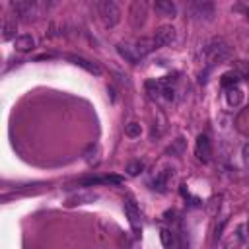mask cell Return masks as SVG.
I'll use <instances>...</instances> for the list:
<instances>
[{
  "instance_id": "cb8c5ba5",
  "label": "cell",
  "mask_w": 249,
  "mask_h": 249,
  "mask_svg": "<svg viewBox=\"0 0 249 249\" xmlns=\"http://www.w3.org/2000/svg\"><path fill=\"white\" fill-rule=\"evenodd\" d=\"M241 156H243V163H245V165H249V142L243 146V150H241Z\"/></svg>"
},
{
  "instance_id": "ac0fdd59",
  "label": "cell",
  "mask_w": 249,
  "mask_h": 249,
  "mask_svg": "<svg viewBox=\"0 0 249 249\" xmlns=\"http://www.w3.org/2000/svg\"><path fill=\"white\" fill-rule=\"evenodd\" d=\"M97 200V195L95 193H76L68 198V206H76V204H88V202H93Z\"/></svg>"
},
{
  "instance_id": "d4e9b609",
  "label": "cell",
  "mask_w": 249,
  "mask_h": 249,
  "mask_svg": "<svg viewBox=\"0 0 249 249\" xmlns=\"http://www.w3.org/2000/svg\"><path fill=\"white\" fill-rule=\"evenodd\" d=\"M245 14H247V18H249V8H247V10H245Z\"/></svg>"
},
{
  "instance_id": "ffe728a7",
  "label": "cell",
  "mask_w": 249,
  "mask_h": 249,
  "mask_svg": "<svg viewBox=\"0 0 249 249\" xmlns=\"http://www.w3.org/2000/svg\"><path fill=\"white\" fill-rule=\"evenodd\" d=\"M233 70L239 74V78H249V62L247 60H235Z\"/></svg>"
},
{
  "instance_id": "30bf717a",
  "label": "cell",
  "mask_w": 249,
  "mask_h": 249,
  "mask_svg": "<svg viewBox=\"0 0 249 249\" xmlns=\"http://www.w3.org/2000/svg\"><path fill=\"white\" fill-rule=\"evenodd\" d=\"M68 60H72L76 66L84 68L86 72H89V74H93V76H101V74H103V68H101L97 62H91V60H88V58H84V56H68Z\"/></svg>"
},
{
  "instance_id": "2e32d148",
  "label": "cell",
  "mask_w": 249,
  "mask_h": 249,
  "mask_svg": "<svg viewBox=\"0 0 249 249\" xmlns=\"http://www.w3.org/2000/svg\"><path fill=\"white\" fill-rule=\"evenodd\" d=\"M16 29H18V21H16V18L6 16V18H4V27H2V39H4V41L16 39Z\"/></svg>"
},
{
  "instance_id": "52a82bcc",
  "label": "cell",
  "mask_w": 249,
  "mask_h": 249,
  "mask_svg": "<svg viewBox=\"0 0 249 249\" xmlns=\"http://www.w3.org/2000/svg\"><path fill=\"white\" fill-rule=\"evenodd\" d=\"M123 206H124V214H126V218H128L132 230H134V231H140V230H142V224H140V210H138L136 202L132 200V196H126Z\"/></svg>"
},
{
  "instance_id": "7c38bea8",
  "label": "cell",
  "mask_w": 249,
  "mask_h": 249,
  "mask_svg": "<svg viewBox=\"0 0 249 249\" xmlns=\"http://www.w3.org/2000/svg\"><path fill=\"white\" fill-rule=\"evenodd\" d=\"M226 101L230 107H239L243 101V89L239 88V84H233L230 88H226Z\"/></svg>"
},
{
  "instance_id": "5bb4252c",
  "label": "cell",
  "mask_w": 249,
  "mask_h": 249,
  "mask_svg": "<svg viewBox=\"0 0 249 249\" xmlns=\"http://www.w3.org/2000/svg\"><path fill=\"white\" fill-rule=\"evenodd\" d=\"M14 47H16V51H19V53H27V51H31V49L35 47V39H33L29 33L18 35V37L14 39Z\"/></svg>"
},
{
  "instance_id": "9a60e30c",
  "label": "cell",
  "mask_w": 249,
  "mask_h": 249,
  "mask_svg": "<svg viewBox=\"0 0 249 249\" xmlns=\"http://www.w3.org/2000/svg\"><path fill=\"white\" fill-rule=\"evenodd\" d=\"M99 183H115V185H119V183H123V179L117 177V175H107V177H84V179H80V185H86V187H89V185H99Z\"/></svg>"
},
{
  "instance_id": "4fadbf2b",
  "label": "cell",
  "mask_w": 249,
  "mask_h": 249,
  "mask_svg": "<svg viewBox=\"0 0 249 249\" xmlns=\"http://www.w3.org/2000/svg\"><path fill=\"white\" fill-rule=\"evenodd\" d=\"M134 45H136V49H138V53H140L142 58H144L146 54H150L152 51L158 49V43H156L154 37H140V39L134 41Z\"/></svg>"
},
{
  "instance_id": "ba28073f",
  "label": "cell",
  "mask_w": 249,
  "mask_h": 249,
  "mask_svg": "<svg viewBox=\"0 0 249 249\" xmlns=\"http://www.w3.org/2000/svg\"><path fill=\"white\" fill-rule=\"evenodd\" d=\"M175 37H177L175 27H173V25H169V23L160 25V27L156 29V33H154V39H156L158 47H167V45H171V43L175 41Z\"/></svg>"
},
{
  "instance_id": "603a6c76",
  "label": "cell",
  "mask_w": 249,
  "mask_h": 249,
  "mask_svg": "<svg viewBox=\"0 0 249 249\" xmlns=\"http://www.w3.org/2000/svg\"><path fill=\"white\" fill-rule=\"evenodd\" d=\"M142 169H144V161H140V160L130 161V163L126 165V173H128V175H138Z\"/></svg>"
},
{
  "instance_id": "8992f818",
  "label": "cell",
  "mask_w": 249,
  "mask_h": 249,
  "mask_svg": "<svg viewBox=\"0 0 249 249\" xmlns=\"http://www.w3.org/2000/svg\"><path fill=\"white\" fill-rule=\"evenodd\" d=\"M189 4H191V10L198 18H204V19H212V16L216 12L214 0H189Z\"/></svg>"
},
{
  "instance_id": "3957f363",
  "label": "cell",
  "mask_w": 249,
  "mask_h": 249,
  "mask_svg": "<svg viewBox=\"0 0 249 249\" xmlns=\"http://www.w3.org/2000/svg\"><path fill=\"white\" fill-rule=\"evenodd\" d=\"M148 19V0H132L128 6V23L132 29H142Z\"/></svg>"
},
{
  "instance_id": "7a4b0ae2",
  "label": "cell",
  "mask_w": 249,
  "mask_h": 249,
  "mask_svg": "<svg viewBox=\"0 0 249 249\" xmlns=\"http://www.w3.org/2000/svg\"><path fill=\"white\" fill-rule=\"evenodd\" d=\"M97 12H99V19L103 21L105 27H115L121 21V10L115 0H99Z\"/></svg>"
},
{
  "instance_id": "d6986e66",
  "label": "cell",
  "mask_w": 249,
  "mask_h": 249,
  "mask_svg": "<svg viewBox=\"0 0 249 249\" xmlns=\"http://www.w3.org/2000/svg\"><path fill=\"white\" fill-rule=\"evenodd\" d=\"M124 134H126L128 138H138V136L142 134V126H140V123L130 121L128 124H124Z\"/></svg>"
},
{
  "instance_id": "e0dca14e",
  "label": "cell",
  "mask_w": 249,
  "mask_h": 249,
  "mask_svg": "<svg viewBox=\"0 0 249 249\" xmlns=\"http://www.w3.org/2000/svg\"><path fill=\"white\" fill-rule=\"evenodd\" d=\"M99 156H101V150L97 144H88L86 150H84V160L88 165H97L99 163Z\"/></svg>"
},
{
  "instance_id": "277c9868",
  "label": "cell",
  "mask_w": 249,
  "mask_h": 249,
  "mask_svg": "<svg viewBox=\"0 0 249 249\" xmlns=\"http://www.w3.org/2000/svg\"><path fill=\"white\" fill-rule=\"evenodd\" d=\"M41 0H10L14 12L18 16H21L25 21L31 19V14H37V6Z\"/></svg>"
},
{
  "instance_id": "6da1fadb",
  "label": "cell",
  "mask_w": 249,
  "mask_h": 249,
  "mask_svg": "<svg viewBox=\"0 0 249 249\" xmlns=\"http://www.w3.org/2000/svg\"><path fill=\"white\" fill-rule=\"evenodd\" d=\"M230 54H231L230 45L224 39H220V37L218 39H212L204 47V58H206L208 68L214 66V64H218V62H222V60H226V58H230Z\"/></svg>"
},
{
  "instance_id": "9c48e42d",
  "label": "cell",
  "mask_w": 249,
  "mask_h": 249,
  "mask_svg": "<svg viewBox=\"0 0 249 249\" xmlns=\"http://www.w3.org/2000/svg\"><path fill=\"white\" fill-rule=\"evenodd\" d=\"M195 154H196V158L200 160V161H210V156H212V144H210V140H208V136L206 134H198V138H196V146H195Z\"/></svg>"
},
{
  "instance_id": "44dd1931",
  "label": "cell",
  "mask_w": 249,
  "mask_h": 249,
  "mask_svg": "<svg viewBox=\"0 0 249 249\" xmlns=\"http://www.w3.org/2000/svg\"><path fill=\"white\" fill-rule=\"evenodd\" d=\"M160 237H161L163 247H173V245H175V237H173V231H171V230L163 228L161 233H160Z\"/></svg>"
},
{
  "instance_id": "8fae6325",
  "label": "cell",
  "mask_w": 249,
  "mask_h": 249,
  "mask_svg": "<svg viewBox=\"0 0 249 249\" xmlns=\"http://www.w3.org/2000/svg\"><path fill=\"white\" fill-rule=\"evenodd\" d=\"M154 8L163 18H175L177 16V6L173 0H154Z\"/></svg>"
},
{
  "instance_id": "7402d4cb",
  "label": "cell",
  "mask_w": 249,
  "mask_h": 249,
  "mask_svg": "<svg viewBox=\"0 0 249 249\" xmlns=\"http://www.w3.org/2000/svg\"><path fill=\"white\" fill-rule=\"evenodd\" d=\"M183 148H185V140H183V138H177V140H175V142H173L165 152H167V154H171V156H177V154H181V152H183Z\"/></svg>"
},
{
  "instance_id": "5b68a950",
  "label": "cell",
  "mask_w": 249,
  "mask_h": 249,
  "mask_svg": "<svg viewBox=\"0 0 249 249\" xmlns=\"http://www.w3.org/2000/svg\"><path fill=\"white\" fill-rule=\"evenodd\" d=\"M117 53H119L126 62H130V64H138V62L142 60V56H140V53H138L134 41H132V43H130V41H121V43H117Z\"/></svg>"
}]
</instances>
